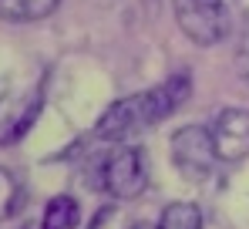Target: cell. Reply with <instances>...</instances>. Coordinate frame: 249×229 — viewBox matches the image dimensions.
Here are the masks:
<instances>
[{
    "label": "cell",
    "instance_id": "6da1fadb",
    "mask_svg": "<svg viewBox=\"0 0 249 229\" xmlns=\"http://www.w3.org/2000/svg\"><path fill=\"white\" fill-rule=\"evenodd\" d=\"M189 95H192V81L185 75H175V77H168V81H162V88H152V91L122 98V101H115L108 112L98 118L94 138H101V142H122L128 135H138V132L165 121Z\"/></svg>",
    "mask_w": 249,
    "mask_h": 229
},
{
    "label": "cell",
    "instance_id": "7a4b0ae2",
    "mask_svg": "<svg viewBox=\"0 0 249 229\" xmlns=\"http://www.w3.org/2000/svg\"><path fill=\"white\" fill-rule=\"evenodd\" d=\"M175 20L182 34L199 47H212L229 34L226 0H175Z\"/></svg>",
    "mask_w": 249,
    "mask_h": 229
},
{
    "label": "cell",
    "instance_id": "3957f363",
    "mask_svg": "<svg viewBox=\"0 0 249 229\" xmlns=\"http://www.w3.org/2000/svg\"><path fill=\"white\" fill-rule=\"evenodd\" d=\"M215 145H212V132L199 128V125H185L172 135V162L175 169L192 179V182H202L215 172Z\"/></svg>",
    "mask_w": 249,
    "mask_h": 229
},
{
    "label": "cell",
    "instance_id": "277c9868",
    "mask_svg": "<svg viewBox=\"0 0 249 229\" xmlns=\"http://www.w3.org/2000/svg\"><path fill=\"white\" fill-rule=\"evenodd\" d=\"M145 182H148V162H145L142 149L124 145V149H118L108 158V165H105V189L115 199H135L145 189Z\"/></svg>",
    "mask_w": 249,
    "mask_h": 229
},
{
    "label": "cell",
    "instance_id": "5b68a950",
    "mask_svg": "<svg viewBox=\"0 0 249 229\" xmlns=\"http://www.w3.org/2000/svg\"><path fill=\"white\" fill-rule=\"evenodd\" d=\"M209 132H212V145H215L219 162L236 165V162H243L249 155V112L222 108Z\"/></svg>",
    "mask_w": 249,
    "mask_h": 229
},
{
    "label": "cell",
    "instance_id": "8992f818",
    "mask_svg": "<svg viewBox=\"0 0 249 229\" xmlns=\"http://www.w3.org/2000/svg\"><path fill=\"white\" fill-rule=\"evenodd\" d=\"M61 7V0H0V20L10 24H31L44 20Z\"/></svg>",
    "mask_w": 249,
    "mask_h": 229
},
{
    "label": "cell",
    "instance_id": "52a82bcc",
    "mask_svg": "<svg viewBox=\"0 0 249 229\" xmlns=\"http://www.w3.org/2000/svg\"><path fill=\"white\" fill-rule=\"evenodd\" d=\"M81 223V206L71 195H54L44 206V229H74Z\"/></svg>",
    "mask_w": 249,
    "mask_h": 229
},
{
    "label": "cell",
    "instance_id": "ba28073f",
    "mask_svg": "<svg viewBox=\"0 0 249 229\" xmlns=\"http://www.w3.org/2000/svg\"><path fill=\"white\" fill-rule=\"evenodd\" d=\"M159 229H202V212L192 202H168L162 209Z\"/></svg>",
    "mask_w": 249,
    "mask_h": 229
},
{
    "label": "cell",
    "instance_id": "9c48e42d",
    "mask_svg": "<svg viewBox=\"0 0 249 229\" xmlns=\"http://www.w3.org/2000/svg\"><path fill=\"white\" fill-rule=\"evenodd\" d=\"M20 202H24V189L17 186L14 172L0 169V219H10V216H17Z\"/></svg>",
    "mask_w": 249,
    "mask_h": 229
},
{
    "label": "cell",
    "instance_id": "30bf717a",
    "mask_svg": "<svg viewBox=\"0 0 249 229\" xmlns=\"http://www.w3.org/2000/svg\"><path fill=\"white\" fill-rule=\"evenodd\" d=\"M239 71H243V77L249 81V44L239 51Z\"/></svg>",
    "mask_w": 249,
    "mask_h": 229
},
{
    "label": "cell",
    "instance_id": "8fae6325",
    "mask_svg": "<svg viewBox=\"0 0 249 229\" xmlns=\"http://www.w3.org/2000/svg\"><path fill=\"white\" fill-rule=\"evenodd\" d=\"M131 229H155V226H148V223H135Z\"/></svg>",
    "mask_w": 249,
    "mask_h": 229
}]
</instances>
